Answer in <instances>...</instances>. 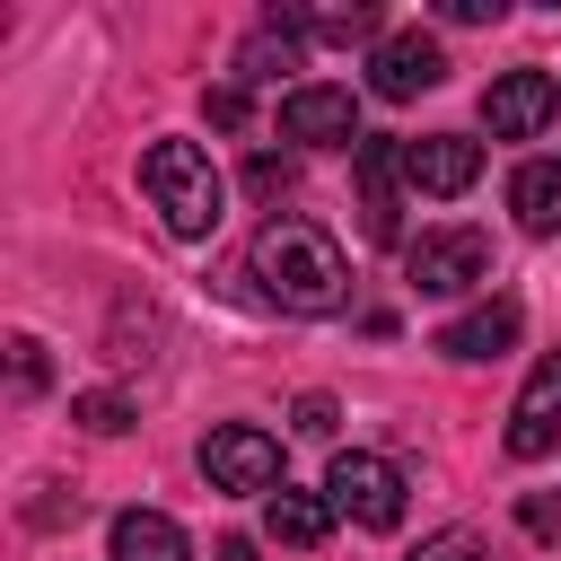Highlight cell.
<instances>
[{"instance_id":"10","label":"cell","mask_w":561,"mask_h":561,"mask_svg":"<svg viewBox=\"0 0 561 561\" xmlns=\"http://www.w3.org/2000/svg\"><path fill=\"white\" fill-rule=\"evenodd\" d=\"M482 175V140H465V131H430V140H403V184L412 193H465Z\"/></svg>"},{"instance_id":"22","label":"cell","mask_w":561,"mask_h":561,"mask_svg":"<svg viewBox=\"0 0 561 561\" xmlns=\"http://www.w3.org/2000/svg\"><path fill=\"white\" fill-rule=\"evenodd\" d=\"M202 105H210V123H219V131H228V123H245V96H237V88H210Z\"/></svg>"},{"instance_id":"6","label":"cell","mask_w":561,"mask_h":561,"mask_svg":"<svg viewBox=\"0 0 561 561\" xmlns=\"http://www.w3.org/2000/svg\"><path fill=\"white\" fill-rule=\"evenodd\" d=\"M280 140H307V149H359L368 131H359V105H351V88H324V79H307V88H289V96H280Z\"/></svg>"},{"instance_id":"19","label":"cell","mask_w":561,"mask_h":561,"mask_svg":"<svg viewBox=\"0 0 561 561\" xmlns=\"http://www.w3.org/2000/svg\"><path fill=\"white\" fill-rule=\"evenodd\" d=\"M289 175H298L289 158H254V167H245V184H254L263 202H272V193H289Z\"/></svg>"},{"instance_id":"1","label":"cell","mask_w":561,"mask_h":561,"mask_svg":"<svg viewBox=\"0 0 561 561\" xmlns=\"http://www.w3.org/2000/svg\"><path fill=\"white\" fill-rule=\"evenodd\" d=\"M245 272L263 280V298H272L280 316H333V307L351 298V263H342V245H333L316 219H298V210H280V219L254 228Z\"/></svg>"},{"instance_id":"2","label":"cell","mask_w":561,"mask_h":561,"mask_svg":"<svg viewBox=\"0 0 561 561\" xmlns=\"http://www.w3.org/2000/svg\"><path fill=\"white\" fill-rule=\"evenodd\" d=\"M140 184H149L167 237H210V228H219L228 184H219V167H210L202 140H149V149H140Z\"/></svg>"},{"instance_id":"7","label":"cell","mask_w":561,"mask_h":561,"mask_svg":"<svg viewBox=\"0 0 561 561\" xmlns=\"http://www.w3.org/2000/svg\"><path fill=\"white\" fill-rule=\"evenodd\" d=\"M552 114H561V79H552V70H500V79L482 88L491 140H535Z\"/></svg>"},{"instance_id":"20","label":"cell","mask_w":561,"mask_h":561,"mask_svg":"<svg viewBox=\"0 0 561 561\" xmlns=\"http://www.w3.org/2000/svg\"><path fill=\"white\" fill-rule=\"evenodd\" d=\"M298 430L324 438V430H333V394H298Z\"/></svg>"},{"instance_id":"17","label":"cell","mask_w":561,"mask_h":561,"mask_svg":"<svg viewBox=\"0 0 561 561\" xmlns=\"http://www.w3.org/2000/svg\"><path fill=\"white\" fill-rule=\"evenodd\" d=\"M70 421H79V430H96V438H123V430H131V403H123L114 386H96V394H79V403H70Z\"/></svg>"},{"instance_id":"9","label":"cell","mask_w":561,"mask_h":561,"mask_svg":"<svg viewBox=\"0 0 561 561\" xmlns=\"http://www.w3.org/2000/svg\"><path fill=\"white\" fill-rule=\"evenodd\" d=\"M438 70H447V53L421 35V26H403V35H377V53H368V88L377 96H421V88H438Z\"/></svg>"},{"instance_id":"14","label":"cell","mask_w":561,"mask_h":561,"mask_svg":"<svg viewBox=\"0 0 561 561\" xmlns=\"http://www.w3.org/2000/svg\"><path fill=\"white\" fill-rule=\"evenodd\" d=\"M105 543H114V561H193V543H184V526L167 508H123Z\"/></svg>"},{"instance_id":"4","label":"cell","mask_w":561,"mask_h":561,"mask_svg":"<svg viewBox=\"0 0 561 561\" xmlns=\"http://www.w3.org/2000/svg\"><path fill=\"white\" fill-rule=\"evenodd\" d=\"M403 272H412L421 298H456V289H473L491 272V237L482 228H421L403 245Z\"/></svg>"},{"instance_id":"13","label":"cell","mask_w":561,"mask_h":561,"mask_svg":"<svg viewBox=\"0 0 561 561\" xmlns=\"http://www.w3.org/2000/svg\"><path fill=\"white\" fill-rule=\"evenodd\" d=\"M263 535H272V543H289V552H316V543L333 535V500H324V491H289V482H280V491L263 500Z\"/></svg>"},{"instance_id":"18","label":"cell","mask_w":561,"mask_h":561,"mask_svg":"<svg viewBox=\"0 0 561 561\" xmlns=\"http://www.w3.org/2000/svg\"><path fill=\"white\" fill-rule=\"evenodd\" d=\"M9 377H18V394H35V386H44V342L18 333V342H9Z\"/></svg>"},{"instance_id":"8","label":"cell","mask_w":561,"mask_h":561,"mask_svg":"<svg viewBox=\"0 0 561 561\" xmlns=\"http://www.w3.org/2000/svg\"><path fill=\"white\" fill-rule=\"evenodd\" d=\"M552 447H561V351H543L535 377H526V394L508 403V456L535 465V456H552Z\"/></svg>"},{"instance_id":"3","label":"cell","mask_w":561,"mask_h":561,"mask_svg":"<svg viewBox=\"0 0 561 561\" xmlns=\"http://www.w3.org/2000/svg\"><path fill=\"white\" fill-rule=\"evenodd\" d=\"M324 500H333L351 526L386 535V526H403V465H386V456L351 447V456H333V473H324Z\"/></svg>"},{"instance_id":"11","label":"cell","mask_w":561,"mask_h":561,"mask_svg":"<svg viewBox=\"0 0 561 561\" xmlns=\"http://www.w3.org/2000/svg\"><path fill=\"white\" fill-rule=\"evenodd\" d=\"M351 167H359V228L377 237V245H394V175H403V140H359L351 149Z\"/></svg>"},{"instance_id":"12","label":"cell","mask_w":561,"mask_h":561,"mask_svg":"<svg viewBox=\"0 0 561 561\" xmlns=\"http://www.w3.org/2000/svg\"><path fill=\"white\" fill-rule=\"evenodd\" d=\"M517 324H526V307H517V298H482V307H465L456 324H438V342H430V351H447V359H500V351L517 342Z\"/></svg>"},{"instance_id":"21","label":"cell","mask_w":561,"mask_h":561,"mask_svg":"<svg viewBox=\"0 0 561 561\" xmlns=\"http://www.w3.org/2000/svg\"><path fill=\"white\" fill-rule=\"evenodd\" d=\"M412 561H473V535H430Z\"/></svg>"},{"instance_id":"15","label":"cell","mask_w":561,"mask_h":561,"mask_svg":"<svg viewBox=\"0 0 561 561\" xmlns=\"http://www.w3.org/2000/svg\"><path fill=\"white\" fill-rule=\"evenodd\" d=\"M508 210H517L526 237H561V167L552 158H526L508 175Z\"/></svg>"},{"instance_id":"24","label":"cell","mask_w":561,"mask_h":561,"mask_svg":"<svg viewBox=\"0 0 561 561\" xmlns=\"http://www.w3.org/2000/svg\"><path fill=\"white\" fill-rule=\"evenodd\" d=\"M210 561H254V543H245V535H228V543H219Z\"/></svg>"},{"instance_id":"16","label":"cell","mask_w":561,"mask_h":561,"mask_svg":"<svg viewBox=\"0 0 561 561\" xmlns=\"http://www.w3.org/2000/svg\"><path fill=\"white\" fill-rule=\"evenodd\" d=\"M289 26H307V35H324V44H351V35H377V9H298Z\"/></svg>"},{"instance_id":"5","label":"cell","mask_w":561,"mask_h":561,"mask_svg":"<svg viewBox=\"0 0 561 561\" xmlns=\"http://www.w3.org/2000/svg\"><path fill=\"white\" fill-rule=\"evenodd\" d=\"M202 473H210V491H280V438L272 430H254V421H219L210 438H202Z\"/></svg>"},{"instance_id":"23","label":"cell","mask_w":561,"mask_h":561,"mask_svg":"<svg viewBox=\"0 0 561 561\" xmlns=\"http://www.w3.org/2000/svg\"><path fill=\"white\" fill-rule=\"evenodd\" d=\"M517 517H526V535H561V500H526Z\"/></svg>"}]
</instances>
